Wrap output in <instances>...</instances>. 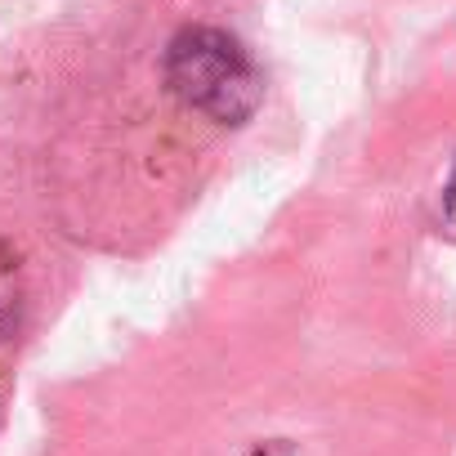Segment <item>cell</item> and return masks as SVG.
Masks as SVG:
<instances>
[{
  "instance_id": "obj_1",
  "label": "cell",
  "mask_w": 456,
  "mask_h": 456,
  "mask_svg": "<svg viewBox=\"0 0 456 456\" xmlns=\"http://www.w3.org/2000/svg\"><path fill=\"white\" fill-rule=\"evenodd\" d=\"M161 72L170 94L215 126H247L265 103V72L256 68L251 50L224 28L175 32Z\"/></svg>"
},
{
  "instance_id": "obj_2",
  "label": "cell",
  "mask_w": 456,
  "mask_h": 456,
  "mask_svg": "<svg viewBox=\"0 0 456 456\" xmlns=\"http://www.w3.org/2000/svg\"><path fill=\"white\" fill-rule=\"evenodd\" d=\"M14 309H19V291H14V273L0 269V331L14 322Z\"/></svg>"
},
{
  "instance_id": "obj_3",
  "label": "cell",
  "mask_w": 456,
  "mask_h": 456,
  "mask_svg": "<svg viewBox=\"0 0 456 456\" xmlns=\"http://www.w3.org/2000/svg\"><path fill=\"white\" fill-rule=\"evenodd\" d=\"M438 224H443V233L456 242V166H452V179L443 188V206H438Z\"/></svg>"
}]
</instances>
